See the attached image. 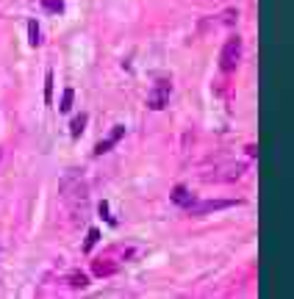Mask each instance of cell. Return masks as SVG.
<instances>
[{"label":"cell","instance_id":"3957f363","mask_svg":"<svg viewBox=\"0 0 294 299\" xmlns=\"http://www.w3.org/2000/svg\"><path fill=\"white\" fill-rule=\"evenodd\" d=\"M239 61H242V39L230 36L228 42H225V47H222V56H220L222 72H233L239 67Z\"/></svg>","mask_w":294,"mask_h":299},{"label":"cell","instance_id":"7c38bea8","mask_svg":"<svg viewBox=\"0 0 294 299\" xmlns=\"http://www.w3.org/2000/svg\"><path fill=\"white\" fill-rule=\"evenodd\" d=\"M42 6L47 11H61L64 6H61V0H42Z\"/></svg>","mask_w":294,"mask_h":299},{"label":"cell","instance_id":"6da1fadb","mask_svg":"<svg viewBox=\"0 0 294 299\" xmlns=\"http://www.w3.org/2000/svg\"><path fill=\"white\" fill-rule=\"evenodd\" d=\"M61 205H64V213L70 216L72 224L84 222L86 219V210H89V188L84 180V172L81 169H70V172L61 178Z\"/></svg>","mask_w":294,"mask_h":299},{"label":"cell","instance_id":"8992f818","mask_svg":"<svg viewBox=\"0 0 294 299\" xmlns=\"http://www.w3.org/2000/svg\"><path fill=\"white\" fill-rule=\"evenodd\" d=\"M172 200L178 202V205H183V208H191V205H194V197H191V194H189L183 186H178V188H175Z\"/></svg>","mask_w":294,"mask_h":299},{"label":"cell","instance_id":"7a4b0ae2","mask_svg":"<svg viewBox=\"0 0 294 299\" xmlns=\"http://www.w3.org/2000/svg\"><path fill=\"white\" fill-rule=\"evenodd\" d=\"M244 169H247L244 164L228 161V164H217L214 169H208V172L203 175V180H206V183H236L244 175Z\"/></svg>","mask_w":294,"mask_h":299},{"label":"cell","instance_id":"9c48e42d","mask_svg":"<svg viewBox=\"0 0 294 299\" xmlns=\"http://www.w3.org/2000/svg\"><path fill=\"white\" fill-rule=\"evenodd\" d=\"M72 97H75V92L72 89H64V94H61V111H70V108H72Z\"/></svg>","mask_w":294,"mask_h":299},{"label":"cell","instance_id":"ba28073f","mask_svg":"<svg viewBox=\"0 0 294 299\" xmlns=\"http://www.w3.org/2000/svg\"><path fill=\"white\" fill-rule=\"evenodd\" d=\"M84 125H86V114H81V117H75V119H72V136H75V139L84 133Z\"/></svg>","mask_w":294,"mask_h":299},{"label":"cell","instance_id":"8fae6325","mask_svg":"<svg viewBox=\"0 0 294 299\" xmlns=\"http://www.w3.org/2000/svg\"><path fill=\"white\" fill-rule=\"evenodd\" d=\"M97 239H100V233H97V230H89V236H86V244H84V249H86V252L94 247V244H97Z\"/></svg>","mask_w":294,"mask_h":299},{"label":"cell","instance_id":"52a82bcc","mask_svg":"<svg viewBox=\"0 0 294 299\" xmlns=\"http://www.w3.org/2000/svg\"><path fill=\"white\" fill-rule=\"evenodd\" d=\"M233 205V202H203V205H191L189 210H194V213H206V210H220V208H228Z\"/></svg>","mask_w":294,"mask_h":299},{"label":"cell","instance_id":"30bf717a","mask_svg":"<svg viewBox=\"0 0 294 299\" xmlns=\"http://www.w3.org/2000/svg\"><path fill=\"white\" fill-rule=\"evenodd\" d=\"M28 36H31V45H33V47H36L39 42H42V39H39V25L33 23V19L28 23Z\"/></svg>","mask_w":294,"mask_h":299},{"label":"cell","instance_id":"277c9868","mask_svg":"<svg viewBox=\"0 0 294 299\" xmlns=\"http://www.w3.org/2000/svg\"><path fill=\"white\" fill-rule=\"evenodd\" d=\"M169 92H172V83H169V80H164V78L155 80L153 89L147 94V105L153 108V111H161V108L169 103Z\"/></svg>","mask_w":294,"mask_h":299},{"label":"cell","instance_id":"4fadbf2b","mask_svg":"<svg viewBox=\"0 0 294 299\" xmlns=\"http://www.w3.org/2000/svg\"><path fill=\"white\" fill-rule=\"evenodd\" d=\"M50 92H53V75H47V86H45V100L50 103Z\"/></svg>","mask_w":294,"mask_h":299},{"label":"cell","instance_id":"5b68a950","mask_svg":"<svg viewBox=\"0 0 294 299\" xmlns=\"http://www.w3.org/2000/svg\"><path fill=\"white\" fill-rule=\"evenodd\" d=\"M92 271H94L97 277H111L114 271H117V263H114L111 258H100V261H94Z\"/></svg>","mask_w":294,"mask_h":299},{"label":"cell","instance_id":"5bb4252c","mask_svg":"<svg viewBox=\"0 0 294 299\" xmlns=\"http://www.w3.org/2000/svg\"><path fill=\"white\" fill-rule=\"evenodd\" d=\"M72 285H75V288H78V285L84 288V285H86V277H84V274H75V277H72Z\"/></svg>","mask_w":294,"mask_h":299}]
</instances>
